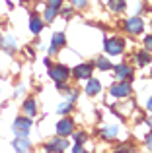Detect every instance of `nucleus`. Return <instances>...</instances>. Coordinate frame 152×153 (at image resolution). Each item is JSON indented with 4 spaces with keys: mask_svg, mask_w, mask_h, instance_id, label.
<instances>
[{
    "mask_svg": "<svg viewBox=\"0 0 152 153\" xmlns=\"http://www.w3.org/2000/svg\"><path fill=\"white\" fill-rule=\"evenodd\" d=\"M103 47H105V52L107 54H121L123 49H125V43L121 41V39H105V43H103Z\"/></svg>",
    "mask_w": 152,
    "mask_h": 153,
    "instance_id": "1",
    "label": "nucleus"
},
{
    "mask_svg": "<svg viewBox=\"0 0 152 153\" xmlns=\"http://www.w3.org/2000/svg\"><path fill=\"white\" fill-rule=\"evenodd\" d=\"M68 68L66 66H53L49 70V76H51V79H55L57 83H65L66 79H68Z\"/></svg>",
    "mask_w": 152,
    "mask_h": 153,
    "instance_id": "2",
    "label": "nucleus"
},
{
    "mask_svg": "<svg viewBox=\"0 0 152 153\" xmlns=\"http://www.w3.org/2000/svg\"><path fill=\"white\" fill-rule=\"evenodd\" d=\"M125 29L129 31L131 35H138L142 29H144V22H142L141 18H137V16H135V18H129L125 22Z\"/></svg>",
    "mask_w": 152,
    "mask_h": 153,
    "instance_id": "3",
    "label": "nucleus"
},
{
    "mask_svg": "<svg viewBox=\"0 0 152 153\" xmlns=\"http://www.w3.org/2000/svg\"><path fill=\"white\" fill-rule=\"evenodd\" d=\"M29 128H31V118H22V116L16 118L14 130H16V134H18V136H27Z\"/></svg>",
    "mask_w": 152,
    "mask_h": 153,
    "instance_id": "4",
    "label": "nucleus"
},
{
    "mask_svg": "<svg viewBox=\"0 0 152 153\" xmlns=\"http://www.w3.org/2000/svg\"><path fill=\"white\" fill-rule=\"evenodd\" d=\"M109 93L113 95V97H127V95L131 93V85L127 82H121V83H115V85H111Z\"/></svg>",
    "mask_w": 152,
    "mask_h": 153,
    "instance_id": "5",
    "label": "nucleus"
},
{
    "mask_svg": "<svg viewBox=\"0 0 152 153\" xmlns=\"http://www.w3.org/2000/svg\"><path fill=\"white\" fill-rule=\"evenodd\" d=\"M57 132H59V136H70L74 132V122L70 118H62L61 122L57 124Z\"/></svg>",
    "mask_w": 152,
    "mask_h": 153,
    "instance_id": "6",
    "label": "nucleus"
},
{
    "mask_svg": "<svg viewBox=\"0 0 152 153\" xmlns=\"http://www.w3.org/2000/svg\"><path fill=\"white\" fill-rule=\"evenodd\" d=\"M66 147H68V142L65 140V136H61V138H57V140H51L45 149L47 151H65Z\"/></svg>",
    "mask_w": 152,
    "mask_h": 153,
    "instance_id": "7",
    "label": "nucleus"
},
{
    "mask_svg": "<svg viewBox=\"0 0 152 153\" xmlns=\"http://www.w3.org/2000/svg\"><path fill=\"white\" fill-rule=\"evenodd\" d=\"M92 66L90 64H80V66H76L74 68V78L76 79H88L92 76Z\"/></svg>",
    "mask_w": 152,
    "mask_h": 153,
    "instance_id": "8",
    "label": "nucleus"
},
{
    "mask_svg": "<svg viewBox=\"0 0 152 153\" xmlns=\"http://www.w3.org/2000/svg\"><path fill=\"white\" fill-rule=\"evenodd\" d=\"M131 76H133V70L129 66H125V64H119L115 68V78L117 79H131Z\"/></svg>",
    "mask_w": 152,
    "mask_h": 153,
    "instance_id": "9",
    "label": "nucleus"
},
{
    "mask_svg": "<svg viewBox=\"0 0 152 153\" xmlns=\"http://www.w3.org/2000/svg\"><path fill=\"white\" fill-rule=\"evenodd\" d=\"M99 91H102V83L98 82V79H90L86 85V93L88 95H98Z\"/></svg>",
    "mask_w": 152,
    "mask_h": 153,
    "instance_id": "10",
    "label": "nucleus"
},
{
    "mask_svg": "<svg viewBox=\"0 0 152 153\" xmlns=\"http://www.w3.org/2000/svg\"><path fill=\"white\" fill-rule=\"evenodd\" d=\"M29 147L31 146H29V142L26 140V136H20V138L14 142V149L16 151H29Z\"/></svg>",
    "mask_w": 152,
    "mask_h": 153,
    "instance_id": "11",
    "label": "nucleus"
},
{
    "mask_svg": "<svg viewBox=\"0 0 152 153\" xmlns=\"http://www.w3.org/2000/svg\"><path fill=\"white\" fill-rule=\"evenodd\" d=\"M41 29H43V22L37 18V16H31V19H29V31L37 35Z\"/></svg>",
    "mask_w": 152,
    "mask_h": 153,
    "instance_id": "12",
    "label": "nucleus"
},
{
    "mask_svg": "<svg viewBox=\"0 0 152 153\" xmlns=\"http://www.w3.org/2000/svg\"><path fill=\"white\" fill-rule=\"evenodd\" d=\"M117 132H119L117 126H105V128H102V138L113 140V138H117Z\"/></svg>",
    "mask_w": 152,
    "mask_h": 153,
    "instance_id": "13",
    "label": "nucleus"
},
{
    "mask_svg": "<svg viewBox=\"0 0 152 153\" xmlns=\"http://www.w3.org/2000/svg\"><path fill=\"white\" fill-rule=\"evenodd\" d=\"M23 108H26V112L29 116H35V112H37V103H35V99H27V101L23 103Z\"/></svg>",
    "mask_w": 152,
    "mask_h": 153,
    "instance_id": "14",
    "label": "nucleus"
},
{
    "mask_svg": "<svg viewBox=\"0 0 152 153\" xmlns=\"http://www.w3.org/2000/svg\"><path fill=\"white\" fill-rule=\"evenodd\" d=\"M2 47H4L8 52H14V49H16V39L8 35L6 39H2Z\"/></svg>",
    "mask_w": 152,
    "mask_h": 153,
    "instance_id": "15",
    "label": "nucleus"
},
{
    "mask_svg": "<svg viewBox=\"0 0 152 153\" xmlns=\"http://www.w3.org/2000/svg\"><path fill=\"white\" fill-rule=\"evenodd\" d=\"M65 43H66V37L62 33H55L53 35V43H51L53 47H57V49H59V47H62Z\"/></svg>",
    "mask_w": 152,
    "mask_h": 153,
    "instance_id": "16",
    "label": "nucleus"
},
{
    "mask_svg": "<svg viewBox=\"0 0 152 153\" xmlns=\"http://www.w3.org/2000/svg\"><path fill=\"white\" fill-rule=\"evenodd\" d=\"M125 0H109V8L111 10H115V12H121V10H125Z\"/></svg>",
    "mask_w": 152,
    "mask_h": 153,
    "instance_id": "17",
    "label": "nucleus"
},
{
    "mask_svg": "<svg viewBox=\"0 0 152 153\" xmlns=\"http://www.w3.org/2000/svg\"><path fill=\"white\" fill-rule=\"evenodd\" d=\"M57 12H59V8L49 6V8L45 10V22H53V19L57 18Z\"/></svg>",
    "mask_w": 152,
    "mask_h": 153,
    "instance_id": "18",
    "label": "nucleus"
},
{
    "mask_svg": "<svg viewBox=\"0 0 152 153\" xmlns=\"http://www.w3.org/2000/svg\"><path fill=\"white\" fill-rule=\"evenodd\" d=\"M137 62H138V66H146V64L150 62V54H146L144 51L138 52V54H137Z\"/></svg>",
    "mask_w": 152,
    "mask_h": 153,
    "instance_id": "19",
    "label": "nucleus"
},
{
    "mask_svg": "<svg viewBox=\"0 0 152 153\" xmlns=\"http://www.w3.org/2000/svg\"><path fill=\"white\" fill-rule=\"evenodd\" d=\"M98 68L99 70H111V62L102 56V58H98Z\"/></svg>",
    "mask_w": 152,
    "mask_h": 153,
    "instance_id": "20",
    "label": "nucleus"
},
{
    "mask_svg": "<svg viewBox=\"0 0 152 153\" xmlns=\"http://www.w3.org/2000/svg\"><path fill=\"white\" fill-rule=\"evenodd\" d=\"M70 108H72V101H68V103H62L61 107H59V112H68Z\"/></svg>",
    "mask_w": 152,
    "mask_h": 153,
    "instance_id": "21",
    "label": "nucleus"
},
{
    "mask_svg": "<svg viewBox=\"0 0 152 153\" xmlns=\"http://www.w3.org/2000/svg\"><path fill=\"white\" fill-rule=\"evenodd\" d=\"M86 2H88V0H72L74 8H84V6H86Z\"/></svg>",
    "mask_w": 152,
    "mask_h": 153,
    "instance_id": "22",
    "label": "nucleus"
},
{
    "mask_svg": "<svg viewBox=\"0 0 152 153\" xmlns=\"http://www.w3.org/2000/svg\"><path fill=\"white\" fill-rule=\"evenodd\" d=\"M144 47L148 51H152V35H148V37H144Z\"/></svg>",
    "mask_w": 152,
    "mask_h": 153,
    "instance_id": "23",
    "label": "nucleus"
},
{
    "mask_svg": "<svg viewBox=\"0 0 152 153\" xmlns=\"http://www.w3.org/2000/svg\"><path fill=\"white\" fill-rule=\"evenodd\" d=\"M74 138H76V143H84L86 142V134H76Z\"/></svg>",
    "mask_w": 152,
    "mask_h": 153,
    "instance_id": "24",
    "label": "nucleus"
},
{
    "mask_svg": "<svg viewBox=\"0 0 152 153\" xmlns=\"http://www.w3.org/2000/svg\"><path fill=\"white\" fill-rule=\"evenodd\" d=\"M49 6H53V8H61V6H62V0H49Z\"/></svg>",
    "mask_w": 152,
    "mask_h": 153,
    "instance_id": "25",
    "label": "nucleus"
},
{
    "mask_svg": "<svg viewBox=\"0 0 152 153\" xmlns=\"http://www.w3.org/2000/svg\"><path fill=\"white\" fill-rule=\"evenodd\" d=\"M62 16H65V18H70V16H72V8H65V10H62Z\"/></svg>",
    "mask_w": 152,
    "mask_h": 153,
    "instance_id": "26",
    "label": "nucleus"
},
{
    "mask_svg": "<svg viewBox=\"0 0 152 153\" xmlns=\"http://www.w3.org/2000/svg\"><path fill=\"white\" fill-rule=\"evenodd\" d=\"M146 146H148V149L152 151V132H150L148 136H146Z\"/></svg>",
    "mask_w": 152,
    "mask_h": 153,
    "instance_id": "27",
    "label": "nucleus"
},
{
    "mask_svg": "<svg viewBox=\"0 0 152 153\" xmlns=\"http://www.w3.org/2000/svg\"><path fill=\"white\" fill-rule=\"evenodd\" d=\"M72 151H74V153H80V151H84V149H82V143H76V146L72 147Z\"/></svg>",
    "mask_w": 152,
    "mask_h": 153,
    "instance_id": "28",
    "label": "nucleus"
},
{
    "mask_svg": "<svg viewBox=\"0 0 152 153\" xmlns=\"http://www.w3.org/2000/svg\"><path fill=\"white\" fill-rule=\"evenodd\" d=\"M55 52H57V47L51 45V47H49V54H55Z\"/></svg>",
    "mask_w": 152,
    "mask_h": 153,
    "instance_id": "29",
    "label": "nucleus"
},
{
    "mask_svg": "<svg viewBox=\"0 0 152 153\" xmlns=\"http://www.w3.org/2000/svg\"><path fill=\"white\" fill-rule=\"evenodd\" d=\"M146 107H148V111H150V112H152V97H150V99H148V103H146Z\"/></svg>",
    "mask_w": 152,
    "mask_h": 153,
    "instance_id": "30",
    "label": "nucleus"
},
{
    "mask_svg": "<svg viewBox=\"0 0 152 153\" xmlns=\"http://www.w3.org/2000/svg\"><path fill=\"white\" fill-rule=\"evenodd\" d=\"M148 126H152V116H148Z\"/></svg>",
    "mask_w": 152,
    "mask_h": 153,
    "instance_id": "31",
    "label": "nucleus"
},
{
    "mask_svg": "<svg viewBox=\"0 0 152 153\" xmlns=\"http://www.w3.org/2000/svg\"><path fill=\"white\" fill-rule=\"evenodd\" d=\"M0 49H2V35H0Z\"/></svg>",
    "mask_w": 152,
    "mask_h": 153,
    "instance_id": "32",
    "label": "nucleus"
}]
</instances>
